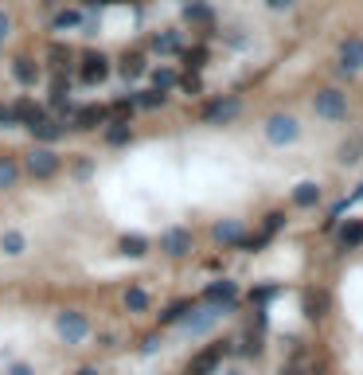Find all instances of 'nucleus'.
Masks as SVG:
<instances>
[{
  "mask_svg": "<svg viewBox=\"0 0 363 375\" xmlns=\"http://www.w3.org/2000/svg\"><path fill=\"white\" fill-rule=\"evenodd\" d=\"M266 137H270V145H293V141L301 137V125H297V118H289V114H274V118L266 121Z\"/></svg>",
  "mask_w": 363,
  "mask_h": 375,
  "instance_id": "f257e3e1",
  "label": "nucleus"
},
{
  "mask_svg": "<svg viewBox=\"0 0 363 375\" xmlns=\"http://www.w3.org/2000/svg\"><path fill=\"white\" fill-rule=\"evenodd\" d=\"M316 114L324 121H344L348 118V98L340 94V90H316Z\"/></svg>",
  "mask_w": 363,
  "mask_h": 375,
  "instance_id": "f03ea898",
  "label": "nucleus"
},
{
  "mask_svg": "<svg viewBox=\"0 0 363 375\" xmlns=\"http://www.w3.org/2000/svg\"><path fill=\"white\" fill-rule=\"evenodd\" d=\"M55 328H59V336L67 340V344H78V340L90 332V325H86V317L78 313V309H67V313H59Z\"/></svg>",
  "mask_w": 363,
  "mask_h": 375,
  "instance_id": "7ed1b4c3",
  "label": "nucleus"
},
{
  "mask_svg": "<svg viewBox=\"0 0 363 375\" xmlns=\"http://www.w3.org/2000/svg\"><path fill=\"white\" fill-rule=\"evenodd\" d=\"M336 67H340L344 74H355V71H363V39H344V43H340Z\"/></svg>",
  "mask_w": 363,
  "mask_h": 375,
  "instance_id": "20e7f679",
  "label": "nucleus"
},
{
  "mask_svg": "<svg viewBox=\"0 0 363 375\" xmlns=\"http://www.w3.org/2000/svg\"><path fill=\"white\" fill-rule=\"evenodd\" d=\"M239 98H215V102H207V109H204V121L207 125H223V121H230V118H239Z\"/></svg>",
  "mask_w": 363,
  "mask_h": 375,
  "instance_id": "39448f33",
  "label": "nucleus"
},
{
  "mask_svg": "<svg viewBox=\"0 0 363 375\" xmlns=\"http://www.w3.org/2000/svg\"><path fill=\"white\" fill-rule=\"evenodd\" d=\"M160 250L172 258H184L188 250H192V231H184V227H172L160 235Z\"/></svg>",
  "mask_w": 363,
  "mask_h": 375,
  "instance_id": "423d86ee",
  "label": "nucleus"
},
{
  "mask_svg": "<svg viewBox=\"0 0 363 375\" xmlns=\"http://www.w3.org/2000/svg\"><path fill=\"white\" fill-rule=\"evenodd\" d=\"M28 172L39 176V180H47V176L59 172V157H55L51 149H32V157H28Z\"/></svg>",
  "mask_w": 363,
  "mask_h": 375,
  "instance_id": "0eeeda50",
  "label": "nucleus"
},
{
  "mask_svg": "<svg viewBox=\"0 0 363 375\" xmlns=\"http://www.w3.org/2000/svg\"><path fill=\"white\" fill-rule=\"evenodd\" d=\"M204 301L219 305V309H230V305L239 301V286H234V281H211L207 293H204Z\"/></svg>",
  "mask_w": 363,
  "mask_h": 375,
  "instance_id": "6e6552de",
  "label": "nucleus"
},
{
  "mask_svg": "<svg viewBox=\"0 0 363 375\" xmlns=\"http://www.w3.org/2000/svg\"><path fill=\"white\" fill-rule=\"evenodd\" d=\"M227 356V344H215V348H207V352H199L192 360V367H188V375H211L219 367V360Z\"/></svg>",
  "mask_w": 363,
  "mask_h": 375,
  "instance_id": "1a4fd4ad",
  "label": "nucleus"
},
{
  "mask_svg": "<svg viewBox=\"0 0 363 375\" xmlns=\"http://www.w3.org/2000/svg\"><path fill=\"white\" fill-rule=\"evenodd\" d=\"M219 317H223V309H219V305H207V309H199L195 317H184V328H188V332H207Z\"/></svg>",
  "mask_w": 363,
  "mask_h": 375,
  "instance_id": "9d476101",
  "label": "nucleus"
},
{
  "mask_svg": "<svg viewBox=\"0 0 363 375\" xmlns=\"http://www.w3.org/2000/svg\"><path fill=\"white\" fill-rule=\"evenodd\" d=\"M360 242H363V219H351V223H344V227L336 231L340 250H351V246H360Z\"/></svg>",
  "mask_w": 363,
  "mask_h": 375,
  "instance_id": "9b49d317",
  "label": "nucleus"
},
{
  "mask_svg": "<svg viewBox=\"0 0 363 375\" xmlns=\"http://www.w3.org/2000/svg\"><path fill=\"white\" fill-rule=\"evenodd\" d=\"M106 74H109L106 55H86L82 59V83H102Z\"/></svg>",
  "mask_w": 363,
  "mask_h": 375,
  "instance_id": "f8f14e48",
  "label": "nucleus"
},
{
  "mask_svg": "<svg viewBox=\"0 0 363 375\" xmlns=\"http://www.w3.org/2000/svg\"><path fill=\"white\" fill-rule=\"evenodd\" d=\"M305 313H309V321H320V317L328 313V293L324 290H309L305 293Z\"/></svg>",
  "mask_w": 363,
  "mask_h": 375,
  "instance_id": "ddd939ff",
  "label": "nucleus"
},
{
  "mask_svg": "<svg viewBox=\"0 0 363 375\" xmlns=\"http://www.w3.org/2000/svg\"><path fill=\"white\" fill-rule=\"evenodd\" d=\"M102 118H106L102 106H82L74 114V129H94V125H102Z\"/></svg>",
  "mask_w": 363,
  "mask_h": 375,
  "instance_id": "4468645a",
  "label": "nucleus"
},
{
  "mask_svg": "<svg viewBox=\"0 0 363 375\" xmlns=\"http://www.w3.org/2000/svg\"><path fill=\"white\" fill-rule=\"evenodd\" d=\"M28 129H32V133H36L39 141H59V137H63V125H59V121H51V118H39V121H32Z\"/></svg>",
  "mask_w": 363,
  "mask_h": 375,
  "instance_id": "2eb2a0df",
  "label": "nucleus"
},
{
  "mask_svg": "<svg viewBox=\"0 0 363 375\" xmlns=\"http://www.w3.org/2000/svg\"><path fill=\"white\" fill-rule=\"evenodd\" d=\"M293 204L297 207H316L320 204V188H316V184H297V188H293Z\"/></svg>",
  "mask_w": 363,
  "mask_h": 375,
  "instance_id": "dca6fc26",
  "label": "nucleus"
},
{
  "mask_svg": "<svg viewBox=\"0 0 363 375\" xmlns=\"http://www.w3.org/2000/svg\"><path fill=\"white\" fill-rule=\"evenodd\" d=\"M12 118H16V121H24V125H32V121H39V118H43V109H39L36 102L20 98V102L12 106Z\"/></svg>",
  "mask_w": 363,
  "mask_h": 375,
  "instance_id": "f3484780",
  "label": "nucleus"
},
{
  "mask_svg": "<svg viewBox=\"0 0 363 375\" xmlns=\"http://www.w3.org/2000/svg\"><path fill=\"white\" fill-rule=\"evenodd\" d=\"M219 242H242V223H234V219H227V223H215V231H211Z\"/></svg>",
  "mask_w": 363,
  "mask_h": 375,
  "instance_id": "a211bd4d",
  "label": "nucleus"
},
{
  "mask_svg": "<svg viewBox=\"0 0 363 375\" xmlns=\"http://www.w3.org/2000/svg\"><path fill=\"white\" fill-rule=\"evenodd\" d=\"M12 74H16V83H20V86H32L39 78V71H36V63H32V59H16Z\"/></svg>",
  "mask_w": 363,
  "mask_h": 375,
  "instance_id": "6ab92c4d",
  "label": "nucleus"
},
{
  "mask_svg": "<svg viewBox=\"0 0 363 375\" xmlns=\"http://www.w3.org/2000/svg\"><path fill=\"white\" fill-rule=\"evenodd\" d=\"M184 16H188L192 24H211V4H204V0H192V4L184 8Z\"/></svg>",
  "mask_w": 363,
  "mask_h": 375,
  "instance_id": "aec40b11",
  "label": "nucleus"
},
{
  "mask_svg": "<svg viewBox=\"0 0 363 375\" xmlns=\"http://www.w3.org/2000/svg\"><path fill=\"white\" fill-rule=\"evenodd\" d=\"M0 250L4 255H24V235L20 231H4L0 235Z\"/></svg>",
  "mask_w": 363,
  "mask_h": 375,
  "instance_id": "412c9836",
  "label": "nucleus"
},
{
  "mask_svg": "<svg viewBox=\"0 0 363 375\" xmlns=\"http://www.w3.org/2000/svg\"><path fill=\"white\" fill-rule=\"evenodd\" d=\"M145 250H148V239H141V235H125V239H121V255L141 258Z\"/></svg>",
  "mask_w": 363,
  "mask_h": 375,
  "instance_id": "4be33fe9",
  "label": "nucleus"
},
{
  "mask_svg": "<svg viewBox=\"0 0 363 375\" xmlns=\"http://www.w3.org/2000/svg\"><path fill=\"white\" fill-rule=\"evenodd\" d=\"M188 313H192V305H188V301H176V305H168V309L160 313V325H176V321H184Z\"/></svg>",
  "mask_w": 363,
  "mask_h": 375,
  "instance_id": "5701e85b",
  "label": "nucleus"
},
{
  "mask_svg": "<svg viewBox=\"0 0 363 375\" xmlns=\"http://www.w3.org/2000/svg\"><path fill=\"white\" fill-rule=\"evenodd\" d=\"M106 141L109 145H129V121H113L106 129Z\"/></svg>",
  "mask_w": 363,
  "mask_h": 375,
  "instance_id": "b1692460",
  "label": "nucleus"
},
{
  "mask_svg": "<svg viewBox=\"0 0 363 375\" xmlns=\"http://www.w3.org/2000/svg\"><path fill=\"white\" fill-rule=\"evenodd\" d=\"M360 153H363V137H351V141H344V149H340V160H344V164H355Z\"/></svg>",
  "mask_w": 363,
  "mask_h": 375,
  "instance_id": "393cba45",
  "label": "nucleus"
},
{
  "mask_svg": "<svg viewBox=\"0 0 363 375\" xmlns=\"http://www.w3.org/2000/svg\"><path fill=\"white\" fill-rule=\"evenodd\" d=\"M125 309H129V313H145L148 309V293L145 290H129L125 293Z\"/></svg>",
  "mask_w": 363,
  "mask_h": 375,
  "instance_id": "a878e982",
  "label": "nucleus"
},
{
  "mask_svg": "<svg viewBox=\"0 0 363 375\" xmlns=\"http://www.w3.org/2000/svg\"><path fill=\"white\" fill-rule=\"evenodd\" d=\"M281 227H285V215H281V211H270L266 223H262V235H278Z\"/></svg>",
  "mask_w": 363,
  "mask_h": 375,
  "instance_id": "bb28decb",
  "label": "nucleus"
},
{
  "mask_svg": "<svg viewBox=\"0 0 363 375\" xmlns=\"http://www.w3.org/2000/svg\"><path fill=\"white\" fill-rule=\"evenodd\" d=\"M133 102L137 106H145V109H157L160 102H164V94H160V90H145V94H137Z\"/></svg>",
  "mask_w": 363,
  "mask_h": 375,
  "instance_id": "cd10ccee",
  "label": "nucleus"
},
{
  "mask_svg": "<svg viewBox=\"0 0 363 375\" xmlns=\"http://www.w3.org/2000/svg\"><path fill=\"white\" fill-rule=\"evenodd\" d=\"M153 47L164 51V55H168V51H180V36H172V32H168V36H157V39H153Z\"/></svg>",
  "mask_w": 363,
  "mask_h": 375,
  "instance_id": "c85d7f7f",
  "label": "nucleus"
},
{
  "mask_svg": "<svg viewBox=\"0 0 363 375\" xmlns=\"http://www.w3.org/2000/svg\"><path fill=\"white\" fill-rule=\"evenodd\" d=\"M141 71H145V63H141V55H129V59L121 63V74H125V78H137Z\"/></svg>",
  "mask_w": 363,
  "mask_h": 375,
  "instance_id": "c756f323",
  "label": "nucleus"
},
{
  "mask_svg": "<svg viewBox=\"0 0 363 375\" xmlns=\"http://www.w3.org/2000/svg\"><path fill=\"white\" fill-rule=\"evenodd\" d=\"M16 184V164L12 160H0V188H12Z\"/></svg>",
  "mask_w": 363,
  "mask_h": 375,
  "instance_id": "7c9ffc66",
  "label": "nucleus"
},
{
  "mask_svg": "<svg viewBox=\"0 0 363 375\" xmlns=\"http://www.w3.org/2000/svg\"><path fill=\"white\" fill-rule=\"evenodd\" d=\"M153 83H157V90H168V86L176 83V74L172 71H153Z\"/></svg>",
  "mask_w": 363,
  "mask_h": 375,
  "instance_id": "2f4dec72",
  "label": "nucleus"
},
{
  "mask_svg": "<svg viewBox=\"0 0 363 375\" xmlns=\"http://www.w3.org/2000/svg\"><path fill=\"white\" fill-rule=\"evenodd\" d=\"M270 297H278V286H262V290H254V293H250V301H258V305H262V301H270Z\"/></svg>",
  "mask_w": 363,
  "mask_h": 375,
  "instance_id": "473e14b6",
  "label": "nucleus"
},
{
  "mask_svg": "<svg viewBox=\"0 0 363 375\" xmlns=\"http://www.w3.org/2000/svg\"><path fill=\"white\" fill-rule=\"evenodd\" d=\"M0 125H4V129H8V125H16V118H12V106H4V102H0Z\"/></svg>",
  "mask_w": 363,
  "mask_h": 375,
  "instance_id": "72a5a7b5",
  "label": "nucleus"
},
{
  "mask_svg": "<svg viewBox=\"0 0 363 375\" xmlns=\"http://www.w3.org/2000/svg\"><path fill=\"white\" fill-rule=\"evenodd\" d=\"M204 59H207V55H204L199 47H195V51H188V67H192V71H195V67H204Z\"/></svg>",
  "mask_w": 363,
  "mask_h": 375,
  "instance_id": "f704fd0d",
  "label": "nucleus"
},
{
  "mask_svg": "<svg viewBox=\"0 0 363 375\" xmlns=\"http://www.w3.org/2000/svg\"><path fill=\"white\" fill-rule=\"evenodd\" d=\"M71 24H78V16L74 12H63L59 20H55V28H71Z\"/></svg>",
  "mask_w": 363,
  "mask_h": 375,
  "instance_id": "c9c22d12",
  "label": "nucleus"
},
{
  "mask_svg": "<svg viewBox=\"0 0 363 375\" xmlns=\"http://www.w3.org/2000/svg\"><path fill=\"white\" fill-rule=\"evenodd\" d=\"M184 90H188V94H199V78H195V74H188V78H184Z\"/></svg>",
  "mask_w": 363,
  "mask_h": 375,
  "instance_id": "e433bc0d",
  "label": "nucleus"
},
{
  "mask_svg": "<svg viewBox=\"0 0 363 375\" xmlns=\"http://www.w3.org/2000/svg\"><path fill=\"white\" fill-rule=\"evenodd\" d=\"M8 375H36V372H32L28 363H12V367H8Z\"/></svg>",
  "mask_w": 363,
  "mask_h": 375,
  "instance_id": "4c0bfd02",
  "label": "nucleus"
},
{
  "mask_svg": "<svg viewBox=\"0 0 363 375\" xmlns=\"http://www.w3.org/2000/svg\"><path fill=\"white\" fill-rule=\"evenodd\" d=\"M270 8H293V4H297V0H266Z\"/></svg>",
  "mask_w": 363,
  "mask_h": 375,
  "instance_id": "58836bf2",
  "label": "nucleus"
},
{
  "mask_svg": "<svg viewBox=\"0 0 363 375\" xmlns=\"http://www.w3.org/2000/svg\"><path fill=\"white\" fill-rule=\"evenodd\" d=\"M4 36H8V16L0 12V39H4Z\"/></svg>",
  "mask_w": 363,
  "mask_h": 375,
  "instance_id": "ea45409f",
  "label": "nucleus"
},
{
  "mask_svg": "<svg viewBox=\"0 0 363 375\" xmlns=\"http://www.w3.org/2000/svg\"><path fill=\"white\" fill-rule=\"evenodd\" d=\"M351 204H363V184L355 188V192H351Z\"/></svg>",
  "mask_w": 363,
  "mask_h": 375,
  "instance_id": "a19ab883",
  "label": "nucleus"
},
{
  "mask_svg": "<svg viewBox=\"0 0 363 375\" xmlns=\"http://www.w3.org/2000/svg\"><path fill=\"white\" fill-rule=\"evenodd\" d=\"M281 375H301V367H285V372H281Z\"/></svg>",
  "mask_w": 363,
  "mask_h": 375,
  "instance_id": "79ce46f5",
  "label": "nucleus"
},
{
  "mask_svg": "<svg viewBox=\"0 0 363 375\" xmlns=\"http://www.w3.org/2000/svg\"><path fill=\"white\" fill-rule=\"evenodd\" d=\"M78 375H98V372H94V367H82V372H78Z\"/></svg>",
  "mask_w": 363,
  "mask_h": 375,
  "instance_id": "37998d69",
  "label": "nucleus"
},
{
  "mask_svg": "<svg viewBox=\"0 0 363 375\" xmlns=\"http://www.w3.org/2000/svg\"><path fill=\"white\" fill-rule=\"evenodd\" d=\"M227 375H242V372H227Z\"/></svg>",
  "mask_w": 363,
  "mask_h": 375,
  "instance_id": "c03bdc74",
  "label": "nucleus"
}]
</instances>
